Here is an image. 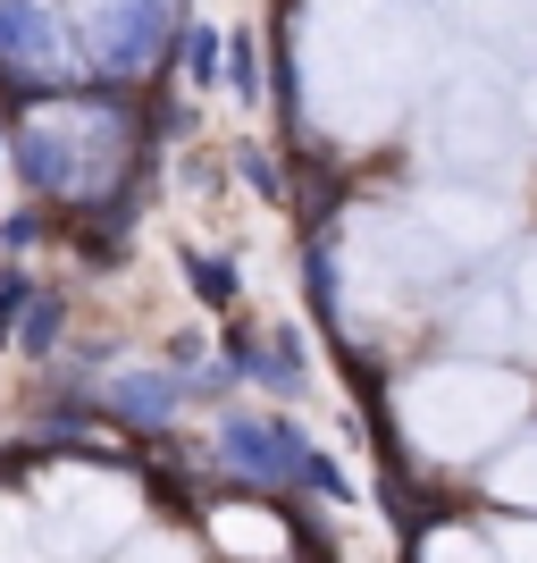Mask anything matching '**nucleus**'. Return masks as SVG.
I'll return each instance as SVG.
<instances>
[{
    "instance_id": "nucleus-11",
    "label": "nucleus",
    "mask_w": 537,
    "mask_h": 563,
    "mask_svg": "<svg viewBox=\"0 0 537 563\" xmlns=\"http://www.w3.org/2000/svg\"><path fill=\"white\" fill-rule=\"evenodd\" d=\"M219 547L227 555H244V563H278L286 555V521L278 514H260V505H219Z\"/></svg>"
},
{
    "instance_id": "nucleus-17",
    "label": "nucleus",
    "mask_w": 537,
    "mask_h": 563,
    "mask_svg": "<svg viewBox=\"0 0 537 563\" xmlns=\"http://www.w3.org/2000/svg\"><path fill=\"white\" fill-rule=\"evenodd\" d=\"M126 563H186V539H143Z\"/></svg>"
},
{
    "instance_id": "nucleus-5",
    "label": "nucleus",
    "mask_w": 537,
    "mask_h": 563,
    "mask_svg": "<svg viewBox=\"0 0 537 563\" xmlns=\"http://www.w3.org/2000/svg\"><path fill=\"white\" fill-rule=\"evenodd\" d=\"M428 152H437V168H454V177H470V186H495V177H513V118H504V93H495L488 76H454L437 101V118H428Z\"/></svg>"
},
{
    "instance_id": "nucleus-15",
    "label": "nucleus",
    "mask_w": 537,
    "mask_h": 563,
    "mask_svg": "<svg viewBox=\"0 0 537 563\" xmlns=\"http://www.w3.org/2000/svg\"><path fill=\"white\" fill-rule=\"evenodd\" d=\"M0 563H51L43 547L25 539V514H18V505H0Z\"/></svg>"
},
{
    "instance_id": "nucleus-13",
    "label": "nucleus",
    "mask_w": 537,
    "mask_h": 563,
    "mask_svg": "<svg viewBox=\"0 0 537 563\" xmlns=\"http://www.w3.org/2000/svg\"><path fill=\"white\" fill-rule=\"evenodd\" d=\"M513 311H521V336H529V353H537V244L521 253V269H513Z\"/></svg>"
},
{
    "instance_id": "nucleus-16",
    "label": "nucleus",
    "mask_w": 537,
    "mask_h": 563,
    "mask_svg": "<svg viewBox=\"0 0 537 563\" xmlns=\"http://www.w3.org/2000/svg\"><path fill=\"white\" fill-rule=\"evenodd\" d=\"M495 555H504V563H537V521H513V530H504V547H495Z\"/></svg>"
},
{
    "instance_id": "nucleus-14",
    "label": "nucleus",
    "mask_w": 537,
    "mask_h": 563,
    "mask_svg": "<svg viewBox=\"0 0 537 563\" xmlns=\"http://www.w3.org/2000/svg\"><path fill=\"white\" fill-rule=\"evenodd\" d=\"M428 563H504V555H495V547H479L470 530H437V539H428Z\"/></svg>"
},
{
    "instance_id": "nucleus-8",
    "label": "nucleus",
    "mask_w": 537,
    "mask_h": 563,
    "mask_svg": "<svg viewBox=\"0 0 537 563\" xmlns=\"http://www.w3.org/2000/svg\"><path fill=\"white\" fill-rule=\"evenodd\" d=\"M76 34H68V9L51 0H0V68L34 76V85H59V76H85L76 68Z\"/></svg>"
},
{
    "instance_id": "nucleus-7",
    "label": "nucleus",
    "mask_w": 537,
    "mask_h": 563,
    "mask_svg": "<svg viewBox=\"0 0 537 563\" xmlns=\"http://www.w3.org/2000/svg\"><path fill=\"white\" fill-rule=\"evenodd\" d=\"M68 18H76V43L110 76L152 68L168 43V0H68Z\"/></svg>"
},
{
    "instance_id": "nucleus-12",
    "label": "nucleus",
    "mask_w": 537,
    "mask_h": 563,
    "mask_svg": "<svg viewBox=\"0 0 537 563\" xmlns=\"http://www.w3.org/2000/svg\"><path fill=\"white\" fill-rule=\"evenodd\" d=\"M488 479H495V496H513V505H537V438H529V446H513L504 463L488 471Z\"/></svg>"
},
{
    "instance_id": "nucleus-9",
    "label": "nucleus",
    "mask_w": 537,
    "mask_h": 563,
    "mask_svg": "<svg viewBox=\"0 0 537 563\" xmlns=\"http://www.w3.org/2000/svg\"><path fill=\"white\" fill-rule=\"evenodd\" d=\"M421 219L437 228V244L454 261L462 253H488V244H504V228H513V202H495L488 186H445L421 202Z\"/></svg>"
},
{
    "instance_id": "nucleus-2",
    "label": "nucleus",
    "mask_w": 537,
    "mask_h": 563,
    "mask_svg": "<svg viewBox=\"0 0 537 563\" xmlns=\"http://www.w3.org/2000/svg\"><path fill=\"white\" fill-rule=\"evenodd\" d=\"M521 387L513 371H488V362H445V371H421L403 387V429H412V446H428L437 463H470V454H488L504 429L521 421Z\"/></svg>"
},
{
    "instance_id": "nucleus-3",
    "label": "nucleus",
    "mask_w": 537,
    "mask_h": 563,
    "mask_svg": "<svg viewBox=\"0 0 537 563\" xmlns=\"http://www.w3.org/2000/svg\"><path fill=\"white\" fill-rule=\"evenodd\" d=\"M345 261H353V295H387V303H412V295H428V286L454 269V253L437 244V228H428L421 211H361L345 235Z\"/></svg>"
},
{
    "instance_id": "nucleus-10",
    "label": "nucleus",
    "mask_w": 537,
    "mask_h": 563,
    "mask_svg": "<svg viewBox=\"0 0 537 563\" xmlns=\"http://www.w3.org/2000/svg\"><path fill=\"white\" fill-rule=\"evenodd\" d=\"M470 9V43L488 59H513L537 76V0H462Z\"/></svg>"
},
{
    "instance_id": "nucleus-1",
    "label": "nucleus",
    "mask_w": 537,
    "mask_h": 563,
    "mask_svg": "<svg viewBox=\"0 0 537 563\" xmlns=\"http://www.w3.org/2000/svg\"><path fill=\"white\" fill-rule=\"evenodd\" d=\"M303 110L336 143H378L437 68V25L412 0H311L303 9Z\"/></svg>"
},
{
    "instance_id": "nucleus-4",
    "label": "nucleus",
    "mask_w": 537,
    "mask_h": 563,
    "mask_svg": "<svg viewBox=\"0 0 537 563\" xmlns=\"http://www.w3.org/2000/svg\"><path fill=\"white\" fill-rule=\"evenodd\" d=\"M135 530V488L118 471H51L43 479V555L51 563H101Z\"/></svg>"
},
{
    "instance_id": "nucleus-18",
    "label": "nucleus",
    "mask_w": 537,
    "mask_h": 563,
    "mask_svg": "<svg viewBox=\"0 0 537 563\" xmlns=\"http://www.w3.org/2000/svg\"><path fill=\"white\" fill-rule=\"evenodd\" d=\"M521 126H529V135H537V76H529V85H521Z\"/></svg>"
},
{
    "instance_id": "nucleus-6",
    "label": "nucleus",
    "mask_w": 537,
    "mask_h": 563,
    "mask_svg": "<svg viewBox=\"0 0 537 563\" xmlns=\"http://www.w3.org/2000/svg\"><path fill=\"white\" fill-rule=\"evenodd\" d=\"M25 168L51 194H101L118 168V118L85 110V101H51L25 118Z\"/></svg>"
}]
</instances>
